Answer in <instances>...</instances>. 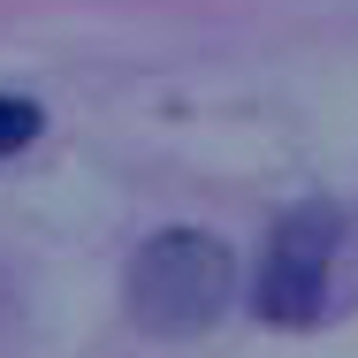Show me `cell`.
<instances>
[{
	"label": "cell",
	"mask_w": 358,
	"mask_h": 358,
	"mask_svg": "<svg viewBox=\"0 0 358 358\" xmlns=\"http://www.w3.org/2000/svg\"><path fill=\"white\" fill-rule=\"evenodd\" d=\"M328 259H336V214L328 206L289 214L267 244V267H259V313L282 320V328L313 320L320 297H328Z\"/></svg>",
	"instance_id": "7a4b0ae2"
},
{
	"label": "cell",
	"mask_w": 358,
	"mask_h": 358,
	"mask_svg": "<svg viewBox=\"0 0 358 358\" xmlns=\"http://www.w3.org/2000/svg\"><path fill=\"white\" fill-rule=\"evenodd\" d=\"M31 138H38V107H31V99H15V92H0V160H8V152H23Z\"/></svg>",
	"instance_id": "3957f363"
},
{
	"label": "cell",
	"mask_w": 358,
	"mask_h": 358,
	"mask_svg": "<svg viewBox=\"0 0 358 358\" xmlns=\"http://www.w3.org/2000/svg\"><path fill=\"white\" fill-rule=\"evenodd\" d=\"M236 297V252L206 229H160L130 259V320L145 336H199Z\"/></svg>",
	"instance_id": "6da1fadb"
}]
</instances>
